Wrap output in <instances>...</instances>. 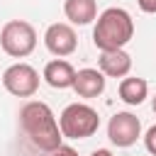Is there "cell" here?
<instances>
[{"mask_svg":"<svg viewBox=\"0 0 156 156\" xmlns=\"http://www.w3.org/2000/svg\"><path fill=\"white\" fill-rule=\"evenodd\" d=\"M73 78H76V68L68 61H63V58H54V61H49L44 66V80L51 88H56V90L71 88L73 85Z\"/></svg>","mask_w":156,"mask_h":156,"instance_id":"30bf717a","label":"cell"},{"mask_svg":"<svg viewBox=\"0 0 156 156\" xmlns=\"http://www.w3.org/2000/svg\"><path fill=\"white\" fill-rule=\"evenodd\" d=\"M44 44H46V49H49L54 56L63 58V56H71V54L76 51L78 37H76V32H73L71 24L56 22V24H49V29H46V34H44Z\"/></svg>","mask_w":156,"mask_h":156,"instance_id":"52a82bcc","label":"cell"},{"mask_svg":"<svg viewBox=\"0 0 156 156\" xmlns=\"http://www.w3.org/2000/svg\"><path fill=\"white\" fill-rule=\"evenodd\" d=\"M151 107H154V112H156V95H154V102H151Z\"/></svg>","mask_w":156,"mask_h":156,"instance_id":"e0dca14e","label":"cell"},{"mask_svg":"<svg viewBox=\"0 0 156 156\" xmlns=\"http://www.w3.org/2000/svg\"><path fill=\"white\" fill-rule=\"evenodd\" d=\"M149 95V83L136 76H124L119 80V100L127 105H141Z\"/></svg>","mask_w":156,"mask_h":156,"instance_id":"8fae6325","label":"cell"},{"mask_svg":"<svg viewBox=\"0 0 156 156\" xmlns=\"http://www.w3.org/2000/svg\"><path fill=\"white\" fill-rule=\"evenodd\" d=\"M136 2H139L141 12H146V15H156V0H136Z\"/></svg>","mask_w":156,"mask_h":156,"instance_id":"9a60e30c","label":"cell"},{"mask_svg":"<svg viewBox=\"0 0 156 156\" xmlns=\"http://www.w3.org/2000/svg\"><path fill=\"white\" fill-rule=\"evenodd\" d=\"M71 88L76 90L78 98H88V100L98 98L105 90V76L98 68H80V71H76V78H73Z\"/></svg>","mask_w":156,"mask_h":156,"instance_id":"9c48e42d","label":"cell"},{"mask_svg":"<svg viewBox=\"0 0 156 156\" xmlns=\"http://www.w3.org/2000/svg\"><path fill=\"white\" fill-rule=\"evenodd\" d=\"M144 146H146V151H149V154H154V156H156V124H154V127H149V132H146V136H144Z\"/></svg>","mask_w":156,"mask_h":156,"instance_id":"4fadbf2b","label":"cell"},{"mask_svg":"<svg viewBox=\"0 0 156 156\" xmlns=\"http://www.w3.org/2000/svg\"><path fill=\"white\" fill-rule=\"evenodd\" d=\"M63 12L73 24H90L98 17V5L95 0H66Z\"/></svg>","mask_w":156,"mask_h":156,"instance_id":"7c38bea8","label":"cell"},{"mask_svg":"<svg viewBox=\"0 0 156 156\" xmlns=\"http://www.w3.org/2000/svg\"><path fill=\"white\" fill-rule=\"evenodd\" d=\"M107 136L115 146H132L139 136H141V122L136 115L132 112H117L110 117V124H107Z\"/></svg>","mask_w":156,"mask_h":156,"instance_id":"8992f818","label":"cell"},{"mask_svg":"<svg viewBox=\"0 0 156 156\" xmlns=\"http://www.w3.org/2000/svg\"><path fill=\"white\" fill-rule=\"evenodd\" d=\"M20 124L27 134V139L39 149V151H54L56 146H61V129L58 122L51 112V107L46 102L32 100L27 105H22L20 110Z\"/></svg>","mask_w":156,"mask_h":156,"instance_id":"6da1fadb","label":"cell"},{"mask_svg":"<svg viewBox=\"0 0 156 156\" xmlns=\"http://www.w3.org/2000/svg\"><path fill=\"white\" fill-rule=\"evenodd\" d=\"M49 156H78V151L73 149V146H56L54 151H49Z\"/></svg>","mask_w":156,"mask_h":156,"instance_id":"5bb4252c","label":"cell"},{"mask_svg":"<svg viewBox=\"0 0 156 156\" xmlns=\"http://www.w3.org/2000/svg\"><path fill=\"white\" fill-rule=\"evenodd\" d=\"M0 46L12 58H24L37 49V32L24 20H10L0 29Z\"/></svg>","mask_w":156,"mask_h":156,"instance_id":"277c9868","label":"cell"},{"mask_svg":"<svg viewBox=\"0 0 156 156\" xmlns=\"http://www.w3.org/2000/svg\"><path fill=\"white\" fill-rule=\"evenodd\" d=\"M90 156H112V151H110V149H95Z\"/></svg>","mask_w":156,"mask_h":156,"instance_id":"2e32d148","label":"cell"},{"mask_svg":"<svg viewBox=\"0 0 156 156\" xmlns=\"http://www.w3.org/2000/svg\"><path fill=\"white\" fill-rule=\"evenodd\" d=\"M100 73L107 78H124L132 71V56L124 49H112V51H100Z\"/></svg>","mask_w":156,"mask_h":156,"instance_id":"ba28073f","label":"cell"},{"mask_svg":"<svg viewBox=\"0 0 156 156\" xmlns=\"http://www.w3.org/2000/svg\"><path fill=\"white\" fill-rule=\"evenodd\" d=\"M98 127H100V115L95 107L85 102L66 105L58 117V129L66 139H88L98 132Z\"/></svg>","mask_w":156,"mask_h":156,"instance_id":"3957f363","label":"cell"},{"mask_svg":"<svg viewBox=\"0 0 156 156\" xmlns=\"http://www.w3.org/2000/svg\"><path fill=\"white\" fill-rule=\"evenodd\" d=\"M2 85L15 98H32L39 90V73L29 63H12L2 73Z\"/></svg>","mask_w":156,"mask_h":156,"instance_id":"5b68a950","label":"cell"},{"mask_svg":"<svg viewBox=\"0 0 156 156\" xmlns=\"http://www.w3.org/2000/svg\"><path fill=\"white\" fill-rule=\"evenodd\" d=\"M134 37V20L122 7H107L95 17L93 29V44L100 51L124 49Z\"/></svg>","mask_w":156,"mask_h":156,"instance_id":"7a4b0ae2","label":"cell"}]
</instances>
